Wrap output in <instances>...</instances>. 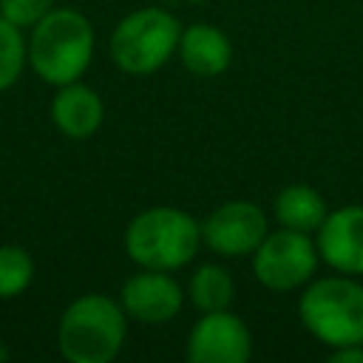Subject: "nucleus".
<instances>
[{"instance_id":"nucleus-19","label":"nucleus","mask_w":363,"mask_h":363,"mask_svg":"<svg viewBox=\"0 0 363 363\" xmlns=\"http://www.w3.org/2000/svg\"><path fill=\"white\" fill-rule=\"evenodd\" d=\"M6 357H9V349H6V346H0V360H6Z\"/></svg>"},{"instance_id":"nucleus-15","label":"nucleus","mask_w":363,"mask_h":363,"mask_svg":"<svg viewBox=\"0 0 363 363\" xmlns=\"http://www.w3.org/2000/svg\"><path fill=\"white\" fill-rule=\"evenodd\" d=\"M34 281V258L17 244H0V298L23 295Z\"/></svg>"},{"instance_id":"nucleus-1","label":"nucleus","mask_w":363,"mask_h":363,"mask_svg":"<svg viewBox=\"0 0 363 363\" xmlns=\"http://www.w3.org/2000/svg\"><path fill=\"white\" fill-rule=\"evenodd\" d=\"M94 26L77 9H51L31 26L26 40V60L48 85L77 82L94 60Z\"/></svg>"},{"instance_id":"nucleus-8","label":"nucleus","mask_w":363,"mask_h":363,"mask_svg":"<svg viewBox=\"0 0 363 363\" xmlns=\"http://www.w3.org/2000/svg\"><path fill=\"white\" fill-rule=\"evenodd\" d=\"M250 354L252 332L230 309L201 312L184 343V357L190 363H244Z\"/></svg>"},{"instance_id":"nucleus-18","label":"nucleus","mask_w":363,"mask_h":363,"mask_svg":"<svg viewBox=\"0 0 363 363\" xmlns=\"http://www.w3.org/2000/svg\"><path fill=\"white\" fill-rule=\"evenodd\" d=\"M329 360H332V363H363V343H352V346L332 349Z\"/></svg>"},{"instance_id":"nucleus-16","label":"nucleus","mask_w":363,"mask_h":363,"mask_svg":"<svg viewBox=\"0 0 363 363\" xmlns=\"http://www.w3.org/2000/svg\"><path fill=\"white\" fill-rule=\"evenodd\" d=\"M26 37L23 28L0 17V94L11 88L26 68Z\"/></svg>"},{"instance_id":"nucleus-5","label":"nucleus","mask_w":363,"mask_h":363,"mask_svg":"<svg viewBox=\"0 0 363 363\" xmlns=\"http://www.w3.org/2000/svg\"><path fill=\"white\" fill-rule=\"evenodd\" d=\"M182 37V23L159 6H145L125 14L111 31V60L122 74L150 77L167 65L176 54Z\"/></svg>"},{"instance_id":"nucleus-3","label":"nucleus","mask_w":363,"mask_h":363,"mask_svg":"<svg viewBox=\"0 0 363 363\" xmlns=\"http://www.w3.org/2000/svg\"><path fill=\"white\" fill-rule=\"evenodd\" d=\"M128 337V315L102 292L74 298L57 323V349L68 363H111Z\"/></svg>"},{"instance_id":"nucleus-6","label":"nucleus","mask_w":363,"mask_h":363,"mask_svg":"<svg viewBox=\"0 0 363 363\" xmlns=\"http://www.w3.org/2000/svg\"><path fill=\"white\" fill-rule=\"evenodd\" d=\"M250 258L255 281L272 292H292L309 284L320 264L315 238L289 227L269 230Z\"/></svg>"},{"instance_id":"nucleus-9","label":"nucleus","mask_w":363,"mask_h":363,"mask_svg":"<svg viewBox=\"0 0 363 363\" xmlns=\"http://www.w3.org/2000/svg\"><path fill=\"white\" fill-rule=\"evenodd\" d=\"M184 295L187 292L170 272L142 269V272H133L122 284L119 303H122L128 320H136L145 326H159V323H170L182 312Z\"/></svg>"},{"instance_id":"nucleus-7","label":"nucleus","mask_w":363,"mask_h":363,"mask_svg":"<svg viewBox=\"0 0 363 363\" xmlns=\"http://www.w3.org/2000/svg\"><path fill=\"white\" fill-rule=\"evenodd\" d=\"M269 233L267 213L247 199H230L201 221V244L218 258H244Z\"/></svg>"},{"instance_id":"nucleus-13","label":"nucleus","mask_w":363,"mask_h":363,"mask_svg":"<svg viewBox=\"0 0 363 363\" xmlns=\"http://www.w3.org/2000/svg\"><path fill=\"white\" fill-rule=\"evenodd\" d=\"M326 213H329L326 199L315 187L301 184V182L281 187L272 201V216H275L278 227H289V230L309 233V235L318 233Z\"/></svg>"},{"instance_id":"nucleus-2","label":"nucleus","mask_w":363,"mask_h":363,"mask_svg":"<svg viewBox=\"0 0 363 363\" xmlns=\"http://www.w3.org/2000/svg\"><path fill=\"white\" fill-rule=\"evenodd\" d=\"M125 255L139 269L176 272L201 250V221L182 207L156 204L136 213L122 235Z\"/></svg>"},{"instance_id":"nucleus-17","label":"nucleus","mask_w":363,"mask_h":363,"mask_svg":"<svg viewBox=\"0 0 363 363\" xmlns=\"http://www.w3.org/2000/svg\"><path fill=\"white\" fill-rule=\"evenodd\" d=\"M54 9V0H0V17L17 28H31Z\"/></svg>"},{"instance_id":"nucleus-14","label":"nucleus","mask_w":363,"mask_h":363,"mask_svg":"<svg viewBox=\"0 0 363 363\" xmlns=\"http://www.w3.org/2000/svg\"><path fill=\"white\" fill-rule=\"evenodd\" d=\"M235 295L233 275L221 264H199L187 281V298L199 312L230 309Z\"/></svg>"},{"instance_id":"nucleus-12","label":"nucleus","mask_w":363,"mask_h":363,"mask_svg":"<svg viewBox=\"0 0 363 363\" xmlns=\"http://www.w3.org/2000/svg\"><path fill=\"white\" fill-rule=\"evenodd\" d=\"M176 54L193 77H221L233 62V43L213 23H190L182 28Z\"/></svg>"},{"instance_id":"nucleus-4","label":"nucleus","mask_w":363,"mask_h":363,"mask_svg":"<svg viewBox=\"0 0 363 363\" xmlns=\"http://www.w3.org/2000/svg\"><path fill=\"white\" fill-rule=\"evenodd\" d=\"M298 318L329 349L363 343V284L343 272L312 278L298 298Z\"/></svg>"},{"instance_id":"nucleus-10","label":"nucleus","mask_w":363,"mask_h":363,"mask_svg":"<svg viewBox=\"0 0 363 363\" xmlns=\"http://www.w3.org/2000/svg\"><path fill=\"white\" fill-rule=\"evenodd\" d=\"M318 255L326 267L343 275H363V204L329 210L315 233Z\"/></svg>"},{"instance_id":"nucleus-11","label":"nucleus","mask_w":363,"mask_h":363,"mask_svg":"<svg viewBox=\"0 0 363 363\" xmlns=\"http://www.w3.org/2000/svg\"><path fill=\"white\" fill-rule=\"evenodd\" d=\"M105 119L102 96L85 85V82H68L57 85V94L51 96V122L57 130L68 139H91Z\"/></svg>"}]
</instances>
